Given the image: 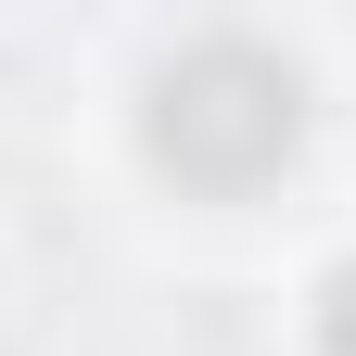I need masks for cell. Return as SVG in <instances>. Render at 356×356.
Returning a JSON list of instances; mask_svg holds the SVG:
<instances>
[{"mask_svg": "<svg viewBox=\"0 0 356 356\" xmlns=\"http://www.w3.org/2000/svg\"><path fill=\"white\" fill-rule=\"evenodd\" d=\"M153 165L178 191H267L293 153H305V76L254 38H191L165 76H153Z\"/></svg>", "mask_w": 356, "mask_h": 356, "instance_id": "obj_1", "label": "cell"}, {"mask_svg": "<svg viewBox=\"0 0 356 356\" xmlns=\"http://www.w3.org/2000/svg\"><path fill=\"white\" fill-rule=\"evenodd\" d=\"M318 356H356V267L318 293Z\"/></svg>", "mask_w": 356, "mask_h": 356, "instance_id": "obj_2", "label": "cell"}]
</instances>
